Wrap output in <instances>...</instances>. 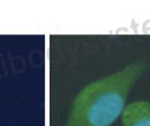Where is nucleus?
<instances>
[{
    "label": "nucleus",
    "instance_id": "f257e3e1",
    "mask_svg": "<svg viewBox=\"0 0 150 126\" xmlns=\"http://www.w3.org/2000/svg\"><path fill=\"white\" fill-rule=\"evenodd\" d=\"M146 68V62H134L84 86L74 99L65 126H111L122 116L132 86Z\"/></svg>",
    "mask_w": 150,
    "mask_h": 126
},
{
    "label": "nucleus",
    "instance_id": "f03ea898",
    "mask_svg": "<svg viewBox=\"0 0 150 126\" xmlns=\"http://www.w3.org/2000/svg\"><path fill=\"white\" fill-rule=\"evenodd\" d=\"M123 126H150V102L135 101L125 107L122 113Z\"/></svg>",
    "mask_w": 150,
    "mask_h": 126
}]
</instances>
